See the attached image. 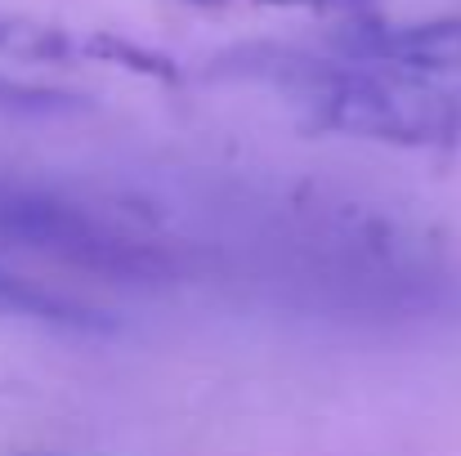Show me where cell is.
<instances>
[{
	"instance_id": "6da1fadb",
	"label": "cell",
	"mask_w": 461,
	"mask_h": 456,
	"mask_svg": "<svg viewBox=\"0 0 461 456\" xmlns=\"http://www.w3.org/2000/svg\"><path fill=\"white\" fill-rule=\"evenodd\" d=\"M0 237L41 255H59L81 269H99V273L135 278V273H153L161 264L157 251L126 233H113L104 219L86 215L81 206L54 201L45 192H23V188H0Z\"/></svg>"
},
{
	"instance_id": "7a4b0ae2",
	"label": "cell",
	"mask_w": 461,
	"mask_h": 456,
	"mask_svg": "<svg viewBox=\"0 0 461 456\" xmlns=\"http://www.w3.org/2000/svg\"><path fill=\"white\" fill-rule=\"evenodd\" d=\"M318 117L331 130L390 144H461V103L421 85L394 81H331L318 90Z\"/></svg>"
},
{
	"instance_id": "3957f363",
	"label": "cell",
	"mask_w": 461,
	"mask_h": 456,
	"mask_svg": "<svg viewBox=\"0 0 461 456\" xmlns=\"http://www.w3.org/2000/svg\"><path fill=\"white\" fill-rule=\"evenodd\" d=\"M345 49L363 63H385L403 72H439L461 76V18L444 22H408V27H363L345 36Z\"/></svg>"
},
{
	"instance_id": "277c9868",
	"label": "cell",
	"mask_w": 461,
	"mask_h": 456,
	"mask_svg": "<svg viewBox=\"0 0 461 456\" xmlns=\"http://www.w3.org/2000/svg\"><path fill=\"white\" fill-rule=\"evenodd\" d=\"M0 317H23V322H41V326H68V331H95L108 326L104 313L86 308V304L68 300L59 291H45L27 278H14L0 269Z\"/></svg>"
},
{
	"instance_id": "5b68a950",
	"label": "cell",
	"mask_w": 461,
	"mask_h": 456,
	"mask_svg": "<svg viewBox=\"0 0 461 456\" xmlns=\"http://www.w3.org/2000/svg\"><path fill=\"white\" fill-rule=\"evenodd\" d=\"M202 4H224V0H202ZM247 4H287V9H363L367 0H247Z\"/></svg>"
}]
</instances>
